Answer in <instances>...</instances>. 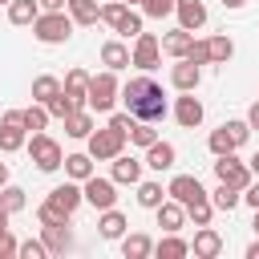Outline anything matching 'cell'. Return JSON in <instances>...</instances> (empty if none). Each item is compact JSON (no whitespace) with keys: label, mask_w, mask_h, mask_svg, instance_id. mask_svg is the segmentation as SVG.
Wrapping results in <instances>:
<instances>
[{"label":"cell","mask_w":259,"mask_h":259,"mask_svg":"<svg viewBox=\"0 0 259 259\" xmlns=\"http://www.w3.org/2000/svg\"><path fill=\"white\" fill-rule=\"evenodd\" d=\"M247 166H251V174H259V154H255V158H251Z\"/></svg>","instance_id":"obj_55"},{"label":"cell","mask_w":259,"mask_h":259,"mask_svg":"<svg viewBox=\"0 0 259 259\" xmlns=\"http://www.w3.org/2000/svg\"><path fill=\"white\" fill-rule=\"evenodd\" d=\"M130 4H142V0H130Z\"/></svg>","instance_id":"obj_57"},{"label":"cell","mask_w":259,"mask_h":259,"mask_svg":"<svg viewBox=\"0 0 259 259\" xmlns=\"http://www.w3.org/2000/svg\"><path fill=\"white\" fill-rule=\"evenodd\" d=\"M69 214L73 210H65L61 202H53V198H45L40 206H36V219H40V227H57V223H69Z\"/></svg>","instance_id":"obj_30"},{"label":"cell","mask_w":259,"mask_h":259,"mask_svg":"<svg viewBox=\"0 0 259 259\" xmlns=\"http://www.w3.org/2000/svg\"><path fill=\"white\" fill-rule=\"evenodd\" d=\"M117 97H121V85H117L113 69H105V73H97V77L89 81V109H93V113H109Z\"/></svg>","instance_id":"obj_3"},{"label":"cell","mask_w":259,"mask_h":259,"mask_svg":"<svg viewBox=\"0 0 259 259\" xmlns=\"http://www.w3.org/2000/svg\"><path fill=\"white\" fill-rule=\"evenodd\" d=\"M81 190H85V202H89L93 210H109V206L117 202V182H113V178H97V174H89V178L81 182Z\"/></svg>","instance_id":"obj_7"},{"label":"cell","mask_w":259,"mask_h":259,"mask_svg":"<svg viewBox=\"0 0 259 259\" xmlns=\"http://www.w3.org/2000/svg\"><path fill=\"white\" fill-rule=\"evenodd\" d=\"M210 210H214V202H210V198H202V202L186 206V219H190L194 227H206V223H210Z\"/></svg>","instance_id":"obj_41"},{"label":"cell","mask_w":259,"mask_h":259,"mask_svg":"<svg viewBox=\"0 0 259 259\" xmlns=\"http://www.w3.org/2000/svg\"><path fill=\"white\" fill-rule=\"evenodd\" d=\"M65 174L77 178V182H85V178L93 174V154H69V158H65Z\"/></svg>","instance_id":"obj_33"},{"label":"cell","mask_w":259,"mask_h":259,"mask_svg":"<svg viewBox=\"0 0 259 259\" xmlns=\"http://www.w3.org/2000/svg\"><path fill=\"white\" fill-rule=\"evenodd\" d=\"M49 198H53V202H61L65 210H77V206L85 202V190H81V186H77V178H73V182L53 186V190H49Z\"/></svg>","instance_id":"obj_22"},{"label":"cell","mask_w":259,"mask_h":259,"mask_svg":"<svg viewBox=\"0 0 259 259\" xmlns=\"http://www.w3.org/2000/svg\"><path fill=\"white\" fill-rule=\"evenodd\" d=\"M247 259H259V243H251V247H247Z\"/></svg>","instance_id":"obj_53"},{"label":"cell","mask_w":259,"mask_h":259,"mask_svg":"<svg viewBox=\"0 0 259 259\" xmlns=\"http://www.w3.org/2000/svg\"><path fill=\"white\" fill-rule=\"evenodd\" d=\"M190 251H194L198 259H214V255L223 251V235H219V231H210V227H202V231L194 235V243H190Z\"/></svg>","instance_id":"obj_20"},{"label":"cell","mask_w":259,"mask_h":259,"mask_svg":"<svg viewBox=\"0 0 259 259\" xmlns=\"http://www.w3.org/2000/svg\"><path fill=\"white\" fill-rule=\"evenodd\" d=\"M150 251H154V243H150V235H142V231L121 239V255H125V259H146Z\"/></svg>","instance_id":"obj_31"},{"label":"cell","mask_w":259,"mask_h":259,"mask_svg":"<svg viewBox=\"0 0 259 259\" xmlns=\"http://www.w3.org/2000/svg\"><path fill=\"white\" fill-rule=\"evenodd\" d=\"M154 251H158V259H182V255H190V243L178 239V231H166V239Z\"/></svg>","instance_id":"obj_27"},{"label":"cell","mask_w":259,"mask_h":259,"mask_svg":"<svg viewBox=\"0 0 259 259\" xmlns=\"http://www.w3.org/2000/svg\"><path fill=\"white\" fill-rule=\"evenodd\" d=\"M40 8H45V12H65L69 0H40Z\"/></svg>","instance_id":"obj_49"},{"label":"cell","mask_w":259,"mask_h":259,"mask_svg":"<svg viewBox=\"0 0 259 259\" xmlns=\"http://www.w3.org/2000/svg\"><path fill=\"white\" fill-rule=\"evenodd\" d=\"M0 186H8V166L0 162Z\"/></svg>","instance_id":"obj_52"},{"label":"cell","mask_w":259,"mask_h":259,"mask_svg":"<svg viewBox=\"0 0 259 259\" xmlns=\"http://www.w3.org/2000/svg\"><path fill=\"white\" fill-rule=\"evenodd\" d=\"M16 255H20V259H45V255H49V247H45V239H24Z\"/></svg>","instance_id":"obj_43"},{"label":"cell","mask_w":259,"mask_h":259,"mask_svg":"<svg viewBox=\"0 0 259 259\" xmlns=\"http://www.w3.org/2000/svg\"><path fill=\"white\" fill-rule=\"evenodd\" d=\"M182 223H186V206H182L178 198H166V202L158 206V227H162V231H182Z\"/></svg>","instance_id":"obj_19"},{"label":"cell","mask_w":259,"mask_h":259,"mask_svg":"<svg viewBox=\"0 0 259 259\" xmlns=\"http://www.w3.org/2000/svg\"><path fill=\"white\" fill-rule=\"evenodd\" d=\"M69 16L77 24H97L101 20V4L97 0H69Z\"/></svg>","instance_id":"obj_29"},{"label":"cell","mask_w":259,"mask_h":259,"mask_svg":"<svg viewBox=\"0 0 259 259\" xmlns=\"http://www.w3.org/2000/svg\"><path fill=\"white\" fill-rule=\"evenodd\" d=\"M206 49H210V61H214V65H227V61L235 57L231 36H210V40H206Z\"/></svg>","instance_id":"obj_35"},{"label":"cell","mask_w":259,"mask_h":259,"mask_svg":"<svg viewBox=\"0 0 259 259\" xmlns=\"http://www.w3.org/2000/svg\"><path fill=\"white\" fill-rule=\"evenodd\" d=\"M24 134H28L24 121H0V150L4 154H16L24 146Z\"/></svg>","instance_id":"obj_23"},{"label":"cell","mask_w":259,"mask_h":259,"mask_svg":"<svg viewBox=\"0 0 259 259\" xmlns=\"http://www.w3.org/2000/svg\"><path fill=\"white\" fill-rule=\"evenodd\" d=\"M166 194L170 190H162V182H138V206H146V210H158L166 202Z\"/></svg>","instance_id":"obj_26"},{"label":"cell","mask_w":259,"mask_h":259,"mask_svg":"<svg viewBox=\"0 0 259 259\" xmlns=\"http://www.w3.org/2000/svg\"><path fill=\"white\" fill-rule=\"evenodd\" d=\"M89 81H93V77H89L85 69H69V73H65V85H61V89L73 97V105H77V109H85V105H89Z\"/></svg>","instance_id":"obj_11"},{"label":"cell","mask_w":259,"mask_h":259,"mask_svg":"<svg viewBox=\"0 0 259 259\" xmlns=\"http://www.w3.org/2000/svg\"><path fill=\"white\" fill-rule=\"evenodd\" d=\"M125 227H130V223H125V214H121V210H113V206H109V210H101V219H97L101 239H121V235H125Z\"/></svg>","instance_id":"obj_24"},{"label":"cell","mask_w":259,"mask_h":259,"mask_svg":"<svg viewBox=\"0 0 259 259\" xmlns=\"http://www.w3.org/2000/svg\"><path fill=\"white\" fill-rule=\"evenodd\" d=\"M247 0H223V8H243Z\"/></svg>","instance_id":"obj_54"},{"label":"cell","mask_w":259,"mask_h":259,"mask_svg":"<svg viewBox=\"0 0 259 259\" xmlns=\"http://www.w3.org/2000/svg\"><path fill=\"white\" fill-rule=\"evenodd\" d=\"M125 12H130L125 0H105V4H101V20H105L109 28H117V24L125 20Z\"/></svg>","instance_id":"obj_36"},{"label":"cell","mask_w":259,"mask_h":259,"mask_svg":"<svg viewBox=\"0 0 259 259\" xmlns=\"http://www.w3.org/2000/svg\"><path fill=\"white\" fill-rule=\"evenodd\" d=\"M61 93V81L57 77H49V73H40L36 81H32V101H40V105H49L53 97Z\"/></svg>","instance_id":"obj_32"},{"label":"cell","mask_w":259,"mask_h":259,"mask_svg":"<svg viewBox=\"0 0 259 259\" xmlns=\"http://www.w3.org/2000/svg\"><path fill=\"white\" fill-rule=\"evenodd\" d=\"M65 134H69V138H89V134H93V113H89V109H73V113L65 117Z\"/></svg>","instance_id":"obj_25"},{"label":"cell","mask_w":259,"mask_h":259,"mask_svg":"<svg viewBox=\"0 0 259 259\" xmlns=\"http://www.w3.org/2000/svg\"><path fill=\"white\" fill-rule=\"evenodd\" d=\"M190 45H194V36H190V28H182V24L162 36V53H170V57H178V61L190 53Z\"/></svg>","instance_id":"obj_21"},{"label":"cell","mask_w":259,"mask_h":259,"mask_svg":"<svg viewBox=\"0 0 259 259\" xmlns=\"http://www.w3.org/2000/svg\"><path fill=\"white\" fill-rule=\"evenodd\" d=\"M40 239L49 247V255H65L73 247V235H69V223H57V227H40Z\"/></svg>","instance_id":"obj_16"},{"label":"cell","mask_w":259,"mask_h":259,"mask_svg":"<svg viewBox=\"0 0 259 259\" xmlns=\"http://www.w3.org/2000/svg\"><path fill=\"white\" fill-rule=\"evenodd\" d=\"M45 109H49V117H61V121H65V117H69V113H73L77 105H73V97H69L65 89H61V93H57V97H53V101H49Z\"/></svg>","instance_id":"obj_39"},{"label":"cell","mask_w":259,"mask_h":259,"mask_svg":"<svg viewBox=\"0 0 259 259\" xmlns=\"http://www.w3.org/2000/svg\"><path fill=\"white\" fill-rule=\"evenodd\" d=\"M198 77H202V73H198V65H194V61H186V57L170 69V81H174V89H182V93H194V89H198Z\"/></svg>","instance_id":"obj_15"},{"label":"cell","mask_w":259,"mask_h":259,"mask_svg":"<svg viewBox=\"0 0 259 259\" xmlns=\"http://www.w3.org/2000/svg\"><path fill=\"white\" fill-rule=\"evenodd\" d=\"M247 134H251V125L247 121H223L210 138H206V146H210V154L219 158V154H235L243 142H247Z\"/></svg>","instance_id":"obj_4"},{"label":"cell","mask_w":259,"mask_h":259,"mask_svg":"<svg viewBox=\"0 0 259 259\" xmlns=\"http://www.w3.org/2000/svg\"><path fill=\"white\" fill-rule=\"evenodd\" d=\"M121 146H125V134H121V130H113V125H105V130H93V134H89V154H93V162H109V158H117V154H121Z\"/></svg>","instance_id":"obj_5"},{"label":"cell","mask_w":259,"mask_h":259,"mask_svg":"<svg viewBox=\"0 0 259 259\" xmlns=\"http://www.w3.org/2000/svg\"><path fill=\"white\" fill-rule=\"evenodd\" d=\"M0 4H12V0H0Z\"/></svg>","instance_id":"obj_58"},{"label":"cell","mask_w":259,"mask_h":259,"mask_svg":"<svg viewBox=\"0 0 259 259\" xmlns=\"http://www.w3.org/2000/svg\"><path fill=\"white\" fill-rule=\"evenodd\" d=\"M130 142H134V146H154V142H158V130H154V121H138V125L130 130Z\"/></svg>","instance_id":"obj_40"},{"label":"cell","mask_w":259,"mask_h":259,"mask_svg":"<svg viewBox=\"0 0 259 259\" xmlns=\"http://www.w3.org/2000/svg\"><path fill=\"white\" fill-rule=\"evenodd\" d=\"M251 227H255V235H259V210H255V223H251Z\"/></svg>","instance_id":"obj_56"},{"label":"cell","mask_w":259,"mask_h":259,"mask_svg":"<svg viewBox=\"0 0 259 259\" xmlns=\"http://www.w3.org/2000/svg\"><path fill=\"white\" fill-rule=\"evenodd\" d=\"M186 61H194V65H210V49H206V40H194L190 53H186Z\"/></svg>","instance_id":"obj_45"},{"label":"cell","mask_w":259,"mask_h":259,"mask_svg":"<svg viewBox=\"0 0 259 259\" xmlns=\"http://www.w3.org/2000/svg\"><path fill=\"white\" fill-rule=\"evenodd\" d=\"M40 16V0H12L8 4V20L12 24H32Z\"/></svg>","instance_id":"obj_28"},{"label":"cell","mask_w":259,"mask_h":259,"mask_svg":"<svg viewBox=\"0 0 259 259\" xmlns=\"http://www.w3.org/2000/svg\"><path fill=\"white\" fill-rule=\"evenodd\" d=\"M166 190H170V198H178L182 206H194V202H202V198H210V194L202 190V182H198V174H174Z\"/></svg>","instance_id":"obj_9"},{"label":"cell","mask_w":259,"mask_h":259,"mask_svg":"<svg viewBox=\"0 0 259 259\" xmlns=\"http://www.w3.org/2000/svg\"><path fill=\"white\" fill-rule=\"evenodd\" d=\"M158 53H162V40H158L154 32H138V36H134V65H138L142 73H150V69L158 65Z\"/></svg>","instance_id":"obj_10"},{"label":"cell","mask_w":259,"mask_h":259,"mask_svg":"<svg viewBox=\"0 0 259 259\" xmlns=\"http://www.w3.org/2000/svg\"><path fill=\"white\" fill-rule=\"evenodd\" d=\"M174 12H178V24H182V28H190V32L206 24V4H202V0H178V4H174Z\"/></svg>","instance_id":"obj_14"},{"label":"cell","mask_w":259,"mask_h":259,"mask_svg":"<svg viewBox=\"0 0 259 259\" xmlns=\"http://www.w3.org/2000/svg\"><path fill=\"white\" fill-rule=\"evenodd\" d=\"M239 198H243V194H239L235 186H227V182H219V186H214V194H210L214 210H235V206H239Z\"/></svg>","instance_id":"obj_34"},{"label":"cell","mask_w":259,"mask_h":259,"mask_svg":"<svg viewBox=\"0 0 259 259\" xmlns=\"http://www.w3.org/2000/svg\"><path fill=\"white\" fill-rule=\"evenodd\" d=\"M8 219H12V214H8L4 206H0V231H8Z\"/></svg>","instance_id":"obj_51"},{"label":"cell","mask_w":259,"mask_h":259,"mask_svg":"<svg viewBox=\"0 0 259 259\" xmlns=\"http://www.w3.org/2000/svg\"><path fill=\"white\" fill-rule=\"evenodd\" d=\"M20 251V243L8 235V231H0V259H8V255H16Z\"/></svg>","instance_id":"obj_47"},{"label":"cell","mask_w":259,"mask_h":259,"mask_svg":"<svg viewBox=\"0 0 259 259\" xmlns=\"http://www.w3.org/2000/svg\"><path fill=\"white\" fill-rule=\"evenodd\" d=\"M73 16H65V12H40L36 20H32V36L40 40V45H65L69 36H73Z\"/></svg>","instance_id":"obj_2"},{"label":"cell","mask_w":259,"mask_h":259,"mask_svg":"<svg viewBox=\"0 0 259 259\" xmlns=\"http://www.w3.org/2000/svg\"><path fill=\"white\" fill-rule=\"evenodd\" d=\"M247 125H251V130H259V101L247 109Z\"/></svg>","instance_id":"obj_50"},{"label":"cell","mask_w":259,"mask_h":259,"mask_svg":"<svg viewBox=\"0 0 259 259\" xmlns=\"http://www.w3.org/2000/svg\"><path fill=\"white\" fill-rule=\"evenodd\" d=\"M0 206H4L8 214L24 210V190H20V186H0Z\"/></svg>","instance_id":"obj_38"},{"label":"cell","mask_w":259,"mask_h":259,"mask_svg":"<svg viewBox=\"0 0 259 259\" xmlns=\"http://www.w3.org/2000/svg\"><path fill=\"white\" fill-rule=\"evenodd\" d=\"M24 125H28V130H32V134H40V130H45V125H49V109H45V105H40V101H32V105H28V109H24Z\"/></svg>","instance_id":"obj_37"},{"label":"cell","mask_w":259,"mask_h":259,"mask_svg":"<svg viewBox=\"0 0 259 259\" xmlns=\"http://www.w3.org/2000/svg\"><path fill=\"white\" fill-rule=\"evenodd\" d=\"M109 125H113V130H121V134L130 138V130L138 125V117H134V113H113V117H109Z\"/></svg>","instance_id":"obj_46"},{"label":"cell","mask_w":259,"mask_h":259,"mask_svg":"<svg viewBox=\"0 0 259 259\" xmlns=\"http://www.w3.org/2000/svg\"><path fill=\"white\" fill-rule=\"evenodd\" d=\"M243 198H247V202H251V206L259 210V182H255V178H251V186L243 190Z\"/></svg>","instance_id":"obj_48"},{"label":"cell","mask_w":259,"mask_h":259,"mask_svg":"<svg viewBox=\"0 0 259 259\" xmlns=\"http://www.w3.org/2000/svg\"><path fill=\"white\" fill-rule=\"evenodd\" d=\"M113 32H117V36H138V32H142V16H138V12H125V20H121Z\"/></svg>","instance_id":"obj_44"},{"label":"cell","mask_w":259,"mask_h":259,"mask_svg":"<svg viewBox=\"0 0 259 259\" xmlns=\"http://www.w3.org/2000/svg\"><path fill=\"white\" fill-rule=\"evenodd\" d=\"M113 182H121V186H138V182H142V162L117 154V158H113Z\"/></svg>","instance_id":"obj_18"},{"label":"cell","mask_w":259,"mask_h":259,"mask_svg":"<svg viewBox=\"0 0 259 259\" xmlns=\"http://www.w3.org/2000/svg\"><path fill=\"white\" fill-rule=\"evenodd\" d=\"M214 178L227 182V186H235V190H247V186H251V166L239 162L235 154H219V162H214Z\"/></svg>","instance_id":"obj_6"},{"label":"cell","mask_w":259,"mask_h":259,"mask_svg":"<svg viewBox=\"0 0 259 259\" xmlns=\"http://www.w3.org/2000/svg\"><path fill=\"white\" fill-rule=\"evenodd\" d=\"M121 101H125V109L138 117V121H162L166 117V93H162V85L154 81V77H130L125 85H121Z\"/></svg>","instance_id":"obj_1"},{"label":"cell","mask_w":259,"mask_h":259,"mask_svg":"<svg viewBox=\"0 0 259 259\" xmlns=\"http://www.w3.org/2000/svg\"><path fill=\"white\" fill-rule=\"evenodd\" d=\"M174 162H178V150H174L170 142H162V138H158L154 146H146V166H150V170H158V174H162V170H174Z\"/></svg>","instance_id":"obj_12"},{"label":"cell","mask_w":259,"mask_h":259,"mask_svg":"<svg viewBox=\"0 0 259 259\" xmlns=\"http://www.w3.org/2000/svg\"><path fill=\"white\" fill-rule=\"evenodd\" d=\"M174 4H178V0H142V12H146L150 20H162V16L174 12Z\"/></svg>","instance_id":"obj_42"},{"label":"cell","mask_w":259,"mask_h":259,"mask_svg":"<svg viewBox=\"0 0 259 259\" xmlns=\"http://www.w3.org/2000/svg\"><path fill=\"white\" fill-rule=\"evenodd\" d=\"M101 61H105V69L117 73V69H130V65H134V53H130L121 40H105V45H101Z\"/></svg>","instance_id":"obj_17"},{"label":"cell","mask_w":259,"mask_h":259,"mask_svg":"<svg viewBox=\"0 0 259 259\" xmlns=\"http://www.w3.org/2000/svg\"><path fill=\"white\" fill-rule=\"evenodd\" d=\"M28 154H32V162H36V170H57V166H65V154H61V146H57L49 134H32Z\"/></svg>","instance_id":"obj_8"},{"label":"cell","mask_w":259,"mask_h":259,"mask_svg":"<svg viewBox=\"0 0 259 259\" xmlns=\"http://www.w3.org/2000/svg\"><path fill=\"white\" fill-rule=\"evenodd\" d=\"M174 121H178L182 130H194V125L202 121V101H198V97H190V93H186V97H178V101H174Z\"/></svg>","instance_id":"obj_13"}]
</instances>
